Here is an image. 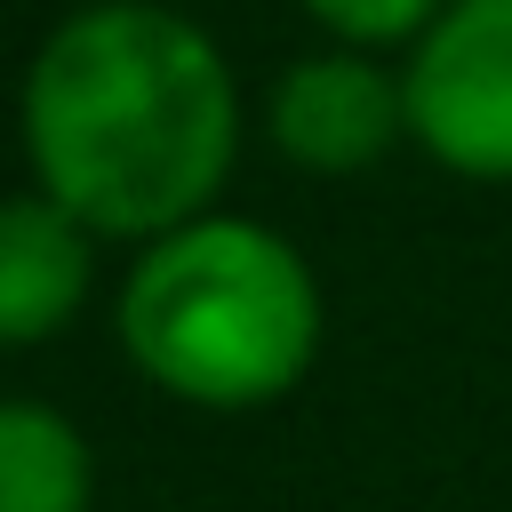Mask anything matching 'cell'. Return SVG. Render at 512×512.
<instances>
[{
  "label": "cell",
  "instance_id": "6da1fadb",
  "mask_svg": "<svg viewBox=\"0 0 512 512\" xmlns=\"http://www.w3.org/2000/svg\"><path fill=\"white\" fill-rule=\"evenodd\" d=\"M232 72L200 24L152 0H104L48 32L24 80L40 192L88 232L160 240L208 208L232 168Z\"/></svg>",
  "mask_w": 512,
  "mask_h": 512
},
{
  "label": "cell",
  "instance_id": "7a4b0ae2",
  "mask_svg": "<svg viewBox=\"0 0 512 512\" xmlns=\"http://www.w3.org/2000/svg\"><path fill=\"white\" fill-rule=\"evenodd\" d=\"M120 344L176 400L264 408L320 352V288L280 232L192 216L136 256L120 288Z\"/></svg>",
  "mask_w": 512,
  "mask_h": 512
},
{
  "label": "cell",
  "instance_id": "3957f363",
  "mask_svg": "<svg viewBox=\"0 0 512 512\" xmlns=\"http://www.w3.org/2000/svg\"><path fill=\"white\" fill-rule=\"evenodd\" d=\"M408 136L456 176H512V0H456L408 80Z\"/></svg>",
  "mask_w": 512,
  "mask_h": 512
},
{
  "label": "cell",
  "instance_id": "277c9868",
  "mask_svg": "<svg viewBox=\"0 0 512 512\" xmlns=\"http://www.w3.org/2000/svg\"><path fill=\"white\" fill-rule=\"evenodd\" d=\"M400 128H408L400 88L368 56H352V48L344 56H304L272 88V136H280V152L296 168H320V176L368 168Z\"/></svg>",
  "mask_w": 512,
  "mask_h": 512
},
{
  "label": "cell",
  "instance_id": "5b68a950",
  "mask_svg": "<svg viewBox=\"0 0 512 512\" xmlns=\"http://www.w3.org/2000/svg\"><path fill=\"white\" fill-rule=\"evenodd\" d=\"M88 296V224L40 200H0V344L56 336Z\"/></svg>",
  "mask_w": 512,
  "mask_h": 512
},
{
  "label": "cell",
  "instance_id": "8992f818",
  "mask_svg": "<svg viewBox=\"0 0 512 512\" xmlns=\"http://www.w3.org/2000/svg\"><path fill=\"white\" fill-rule=\"evenodd\" d=\"M0 512H88V448L56 408L0 400Z\"/></svg>",
  "mask_w": 512,
  "mask_h": 512
},
{
  "label": "cell",
  "instance_id": "52a82bcc",
  "mask_svg": "<svg viewBox=\"0 0 512 512\" xmlns=\"http://www.w3.org/2000/svg\"><path fill=\"white\" fill-rule=\"evenodd\" d=\"M328 32H344V40H400V32H416L440 0H304Z\"/></svg>",
  "mask_w": 512,
  "mask_h": 512
}]
</instances>
